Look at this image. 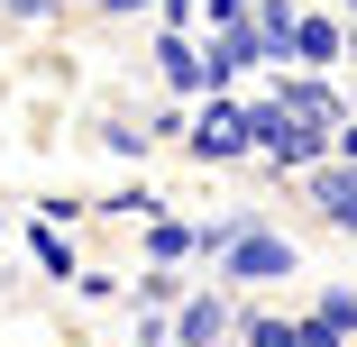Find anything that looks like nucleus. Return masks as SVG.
Wrapping results in <instances>:
<instances>
[{
    "instance_id": "4be33fe9",
    "label": "nucleus",
    "mask_w": 357,
    "mask_h": 347,
    "mask_svg": "<svg viewBox=\"0 0 357 347\" xmlns=\"http://www.w3.org/2000/svg\"><path fill=\"white\" fill-rule=\"evenodd\" d=\"M303 347H357V338H348V329H330L321 311H303Z\"/></svg>"
},
{
    "instance_id": "b1692460",
    "label": "nucleus",
    "mask_w": 357,
    "mask_h": 347,
    "mask_svg": "<svg viewBox=\"0 0 357 347\" xmlns=\"http://www.w3.org/2000/svg\"><path fill=\"white\" fill-rule=\"evenodd\" d=\"M330 156H339V165H357V119H348V128L330 137Z\"/></svg>"
},
{
    "instance_id": "6e6552de",
    "label": "nucleus",
    "mask_w": 357,
    "mask_h": 347,
    "mask_svg": "<svg viewBox=\"0 0 357 347\" xmlns=\"http://www.w3.org/2000/svg\"><path fill=\"white\" fill-rule=\"evenodd\" d=\"M348 64V19L339 10H303L294 28V74H339Z\"/></svg>"
},
{
    "instance_id": "7ed1b4c3",
    "label": "nucleus",
    "mask_w": 357,
    "mask_h": 347,
    "mask_svg": "<svg viewBox=\"0 0 357 347\" xmlns=\"http://www.w3.org/2000/svg\"><path fill=\"white\" fill-rule=\"evenodd\" d=\"M183 156H192V165H248V156H257V137H248V110H238V92H211V101H192Z\"/></svg>"
},
{
    "instance_id": "f03ea898",
    "label": "nucleus",
    "mask_w": 357,
    "mask_h": 347,
    "mask_svg": "<svg viewBox=\"0 0 357 347\" xmlns=\"http://www.w3.org/2000/svg\"><path fill=\"white\" fill-rule=\"evenodd\" d=\"M294 274H303V247L284 238V229L257 220V229L220 256V274H211V284H229V293H275V284H294Z\"/></svg>"
},
{
    "instance_id": "cd10ccee",
    "label": "nucleus",
    "mask_w": 357,
    "mask_h": 347,
    "mask_svg": "<svg viewBox=\"0 0 357 347\" xmlns=\"http://www.w3.org/2000/svg\"><path fill=\"white\" fill-rule=\"evenodd\" d=\"M348 74H357V28H348Z\"/></svg>"
},
{
    "instance_id": "5701e85b",
    "label": "nucleus",
    "mask_w": 357,
    "mask_h": 347,
    "mask_svg": "<svg viewBox=\"0 0 357 347\" xmlns=\"http://www.w3.org/2000/svg\"><path fill=\"white\" fill-rule=\"evenodd\" d=\"M156 10H165V28H192V19H202V0H156Z\"/></svg>"
},
{
    "instance_id": "20e7f679",
    "label": "nucleus",
    "mask_w": 357,
    "mask_h": 347,
    "mask_svg": "<svg viewBox=\"0 0 357 347\" xmlns=\"http://www.w3.org/2000/svg\"><path fill=\"white\" fill-rule=\"evenodd\" d=\"M238 338V293L229 284H192L174 302V347H229Z\"/></svg>"
},
{
    "instance_id": "a211bd4d",
    "label": "nucleus",
    "mask_w": 357,
    "mask_h": 347,
    "mask_svg": "<svg viewBox=\"0 0 357 347\" xmlns=\"http://www.w3.org/2000/svg\"><path fill=\"white\" fill-rule=\"evenodd\" d=\"M248 19H257V0H202V28L211 37H220V28H248Z\"/></svg>"
},
{
    "instance_id": "dca6fc26",
    "label": "nucleus",
    "mask_w": 357,
    "mask_h": 347,
    "mask_svg": "<svg viewBox=\"0 0 357 347\" xmlns=\"http://www.w3.org/2000/svg\"><path fill=\"white\" fill-rule=\"evenodd\" d=\"M101 147H110L119 165H137V156L156 147V128H137V119H101Z\"/></svg>"
},
{
    "instance_id": "4468645a",
    "label": "nucleus",
    "mask_w": 357,
    "mask_h": 347,
    "mask_svg": "<svg viewBox=\"0 0 357 347\" xmlns=\"http://www.w3.org/2000/svg\"><path fill=\"white\" fill-rule=\"evenodd\" d=\"M238 347H303V320H275V311H238Z\"/></svg>"
},
{
    "instance_id": "393cba45",
    "label": "nucleus",
    "mask_w": 357,
    "mask_h": 347,
    "mask_svg": "<svg viewBox=\"0 0 357 347\" xmlns=\"http://www.w3.org/2000/svg\"><path fill=\"white\" fill-rule=\"evenodd\" d=\"M128 10H156V0H110V19H128Z\"/></svg>"
},
{
    "instance_id": "9d476101",
    "label": "nucleus",
    "mask_w": 357,
    "mask_h": 347,
    "mask_svg": "<svg viewBox=\"0 0 357 347\" xmlns=\"http://www.w3.org/2000/svg\"><path fill=\"white\" fill-rule=\"evenodd\" d=\"M28 265L46 274V284H83V256H74V229H55V220H28Z\"/></svg>"
},
{
    "instance_id": "9b49d317",
    "label": "nucleus",
    "mask_w": 357,
    "mask_h": 347,
    "mask_svg": "<svg viewBox=\"0 0 357 347\" xmlns=\"http://www.w3.org/2000/svg\"><path fill=\"white\" fill-rule=\"evenodd\" d=\"M211 64H220V92H229V83H248L257 64H266V37H257V19H248V28H220V37H211ZM266 74H275V64H266Z\"/></svg>"
},
{
    "instance_id": "2eb2a0df",
    "label": "nucleus",
    "mask_w": 357,
    "mask_h": 347,
    "mask_svg": "<svg viewBox=\"0 0 357 347\" xmlns=\"http://www.w3.org/2000/svg\"><path fill=\"white\" fill-rule=\"evenodd\" d=\"M101 211H110V220H137V229H147V220H165V192H156V183H119V192L101 201Z\"/></svg>"
},
{
    "instance_id": "aec40b11",
    "label": "nucleus",
    "mask_w": 357,
    "mask_h": 347,
    "mask_svg": "<svg viewBox=\"0 0 357 347\" xmlns=\"http://www.w3.org/2000/svg\"><path fill=\"white\" fill-rule=\"evenodd\" d=\"M312 311H321L330 329H348V320H357V293H339V284H321V302H312Z\"/></svg>"
},
{
    "instance_id": "f257e3e1",
    "label": "nucleus",
    "mask_w": 357,
    "mask_h": 347,
    "mask_svg": "<svg viewBox=\"0 0 357 347\" xmlns=\"http://www.w3.org/2000/svg\"><path fill=\"white\" fill-rule=\"evenodd\" d=\"M238 110H248V137H257V165H266V174H294V183H303L312 165H330V128L294 119L275 92H248Z\"/></svg>"
},
{
    "instance_id": "f8f14e48",
    "label": "nucleus",
    "mask_w": 357,
    "mask_h": 347,
    "mask_svg": "<svg viewBox=\"0 0 357 347\" xmlns=\"http://www.w3.org/2000/svg\"><path fill=\"white\" fill-rule=\"evenodd\" d=\"M294 28H303V0H257V37H266V64H275V74L294 64Z\"/></svg>"
},
{
    "instance_id": "1a4fd4ad",
    "label": "nucleus",
    "mask_w": 357,
    "mask_h": 347,
    "mask_svg": "<svg viewBox=\"0 0 357 347\" xmlns=\"http://www.w3.org/2000/svg\"><path fill=\"white\" fill-rule=\"evenodd\" d=\"M192 256H202V220H183V211L137 229V265H192Z\"/></svg>"
},
{
    "instance_id": "f3484780",
    "label": "nucleus",
    "mask_w": 357,
    "mask_h": 347,
    "mask_svg": "<svg viewBox=\"0 0 357 347\" xmlns=\"http://www.w3.org/2000/svg\"><path fill=\"white\" fill-rule=\"evenodd\" d=\"M0 19H10V28H55L64 0H0Z\"/></svg>"
},
{
    "instance_id": "c85d7f7f",
    "label": "nucleus",
    "mask_w": 357,
    "mask_h": 347,
    "mask_svg": "<svg viewBox=\"0 0 357 347\" xmlns=\"http://www.w3.org/2000/svg\"><path fill=\"white\" fill-rule=\"evenodd\" d=\"M348 110H357V74H348Z\"/></svg>"
},
{
    "instance_id": "6ab92c4d",
    "label": "nucleus",
    "mask_w": 357,
    "mask_h": 347,
    "mask_svg": "<svg viewBox=\"0 0 357 347\" xmlns=\"http://www.w3.org/2000/svg\"><path fill=\"white\" fill-rule=\"evenodd\" d=\"M128 338H137V347H174V311H137Z\"/></svg>"
},
{
    "instance_id": "ddd939ff",
    "label": "nucleus",
    "mask_w": 357,
    "mask_h": 347,
    "mask_svg": "<svg viewBox=\"0 0 357 347\" xmlns=\"http://www.w3.org/2000/svg\"><path fill=\"white\" fill-rule=\"evenodd\" d=\"M183 293H192V284H183L174 265H137V274H128V302H137V311H174Z\"/></svg>"
},
{
    "instance_id": "bb28decb",
    "label": "nucleus",
    "mask_w": 357,
    "mask_h": 347,
    "mask_svg": "<svg viewBox=\"0 0 357 347\" xmlns=\"http://www.w3.org/2000/svg\"><path fill=\"white\" fill-rule=\"evenodd\" d=\"M339 19H348V28H357V0H339Z\"/></svg>"
},
{
    "instance_id": "a878e982",
    "label": "nucleus",
    "mask_w": 357,
    "mask_h": 347,
    "mask_svg": "<svg viewBox=\"0 0 357 347\" xmlns=\"http://www.w3.org/2000/svg\"><path fill=\"white\" fill-rule=\"evenodd\" d=\"M64 10H110V0H64Z\"/></svg>"
},
{
    "instance_id": "7c9ffc66",
    "label": "nucleus",
    "mask_w": 357,
    "mask_h": 347,
    "mask_svg": "<svg viewBox=\"0 0 357 347\" xmlns=\"http://www.w3.org/2000/svg\"><path fill=\"white\" fill-rule=\"evenodd\" d=\"M0 229H10V220H0Z\"/></svg>"
},
{
    "instance_id": "412c9836",
    "label": "nucleus",
    "mask_w": 357,
    "mask_h": 347,
    "mask_svg": "<svg viewBox=\"0 0 357 347\" xmlns=\"http://www.w3.org/2000/svg\"><path fill=\"white\" fill-rule=\"evenodd\" d=\"M83 211H92V201H74V192H46V201H37V220H55V229H74Z\"/></svg>"
},
{
    "instance_id": "0eeeda50",
    "label": "nucleus",
    "mask_w": 357,
    "mask_h": 347,
    "mask_svg": "<svg viewBox=\"0 0 357 347\" xmlns=\"http://www.w3.org/2000/svg\"><path fill=\"white\" fill-rule=\"evenodd\" d=\"M303 201H312V220H321V229L357 238V165H339V156L312 165V174H303Z\"/></svg>"
},
{
    "instance_id": "423d86ee",
    "label": "nucleus",
    "mask_w": 357,
    "mask_h": 347,
    "mask_svg": "<svg viewBox=\"0 0 357 347\" xmlns=\"http://www.w3.org/2000/svg\"><path fill=\"white\" fill-rule=\"evenodd\" d=\"M266 92H275L284 110H294V119H312V128H330V137H339V128L357 119V110H348V92H339L330 74H294V64H284V74H266Z\"/></svg>"
},
{
    "instance_id": "39448f33",
    "label": "nucleus",
    "mask_w": 357,
    "mask_h": 347,
    "mask_svg": "<svg viewBox=\"0 0 357 347\" xmlns=\"http://www.w3.org/2000/svg\"><path fill=\"white\" fill-rule=\"evenodd\" d=\"M156 74H165L174 101H211V92H220V64H211V46H202L192 28H165V37H156Z\"/></svg>"
},
{
    "instance_id": "c756f323",
    "label": "nucleus",
    "mask_w": 357,
    "mask_h": 347,
    "mask_svg": "<svg viewBox=\"0 0 357 347\" xmlns=\"http://www.w3.org/2000/svg\"><path fill=\"white\" fill-rule=\"evenodd\" d=\"M348 338H357V320H348Z\"/></svg>"
}]
</instances>
